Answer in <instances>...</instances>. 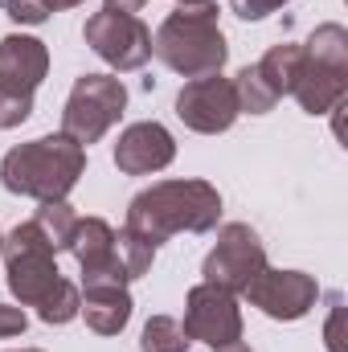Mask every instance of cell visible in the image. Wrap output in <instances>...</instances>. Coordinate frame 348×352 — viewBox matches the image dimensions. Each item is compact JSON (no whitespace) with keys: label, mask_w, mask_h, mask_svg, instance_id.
Wrapping results in <instances>:
<instances>
[{"label":"cell","mask_w":348,"mask_h":352,"mask_svg":"<svg viewBox=\"0 0 348 352\" xmlns=\"http://www.w3.org/2000/svg\"><path fill=\"white\" fill-rule=\"evenodd\" d=\"M70 254L78 258L83 287H127L131 283L123 263H119L115 230L102 217H78L74 238H70Z\"/></svg>","instance_id":"14"},{"label":"cell","mask_w":348,"mask_h":352,"mask_svg":"<svg viewBox=\"0 0 348 352\" xmlns=\"http://www.w3.org/2000/svg\"><path fill=\"white\" fill-rule=\"evenodd\" d=\"M242 295L259 307L262 316L291 324V320H303V316L316 307L320 283H316L312 274H303V270H274V266H262Z\"/></svg>","instance_id":"13"},{"label":"cell","mask_w":348,"mask_h":352,"mask_svg":"<svg viewBox=\"0 0 348 352\" xmlns=\"http://www.w3.org/2000/svg\"><path fill=\"white\" fill-rule=\"evenodd\" d=\"M50 74V50L37 37H0V127H21L33 115V94Z\"/></svg>","instance_id":"5"},{"label":"cell","mask_w":348,"mask_h":352,"mask_svg":"<svg viewBox=\"0 0 348 352\" xmlns=\"http://www.w3.org/2000/svg\"><path fill=\"white\" fill-rule=\"evenodd\" d=\"M12 352H41V349H12Z\"/></svg>","instance_id":"26"},{"label":"cell","mask_w":348,"mask_h":352,"mask_svg":"<svg viewBox=\"0 0 348 352\" xmlns=\"http://www.w3.org/2000/svg\"><path fill=\"white\" fill-rule=\"evenodd\" d=\"M78 307H83V287L78 283H70V278H62L50 295H45V303L37 307V320L41 324H70V320H78Z\"/></svg>","instance_id":"19"},{"label":"cell","mask_w":348,"mask_h":352,"mask_svg":"<svg viewBox=\"0 0 348 352\" xmlns=\"http://www.w3.org/2000/svg\"><path fill=\"white\" fill-rule=\"evenodd\" d=\"M33 226L45 234V242L54 246V254L70 250V238H74V226H78V213L70 209V201H41V209L33 213Z\"/></svg>","instance_id":"17"},{"label":"cell","mask_w":348,"mask_h":352,"mask_svg":"<svg viewBox=\"0 0 348 352\" xmlns=\"http://www.w3.org/2000/svg\"><path fill=\"white\" fill-rule=\"evenodd\" d=\"M0 258H4V270H8V291H12V299L21 307H41L45 295L62 283L58 254H54V246L45 242V234L33 221H21L4 238Z\"/></svg>","instance_id":"6"},{"label":"cell","mask_w":348,"mask_h":352,"mask_svg":"<svg viewBox=\"0 0 348 352\" xmlns=\"http://www.w3.org/2000/svg\"><path fill=\"white\" fill-rule=\"evenodd\" d=\"M140 352H193V340L184 336L180 320L173 316H152L140 332Z\"/></svg>","instance_id":"18"},{"label":"cell","mask_w":348,"mask_h":352,"mask_svg":"<svg viewBox=\"0 0 348 352\" xmlns=\"http://www.w3.org/2000/svg\"><path fill=\"white\" fill-rule=\"evenodd\" d=\"M173 160H176V140H173V131L164 123H156V119L123 127V135L115 144V168L123 176L164 173Z\"/></svg>","instance_id":"15"},{"label":"cell","mask_w":348,"mask_h":352,"mask_svg":"<svg viewBox=\"0 0 348 352\" xmlns=\"http://www.w3.org/2000/svg\"><path fill=\"white\" fill-rule=\"evenodd\" d=\"M299 66H303V45H295V41L270 45L254 66L238 70V78H234L238 111L242 115H266V111H274V102L283 94H291L295 78H299Z\"/></svg>","instance_id":"9"},{"label":"cell","mask_w":348,"mask_h":352,"mask_svg":"<svg viewBox=\"0 0 348 352\" xmlns=\"http://www.w3.org/2000/svg\"><path fill=\"white\" fill-rule=\"evenodd\" d=\"M115 246H119V263L127 270V278H144L152 263H156V246L152 242H144L140 234H131V230H119L115 234Z\"/></svg>","instance_id":"20"},{"label":"cell","mask_w":348,"mask_h":352,"mask_svg":"<svg viewBox=\"0 0 348 352\" xmlns=\"http://www.w3.org/2000/svg\"><path fill=\"white\" fill-rule=\"evenodd\" d=\"M144 4H148V0H102V8H111V12H131V16H135Z\"/></svg>","instance_id":"24"},{"label":"cell","mask_w":348,"mask_h":352,"mask_svg":"<svg viewBox=\"0 0 348 352\" xmlns=\"http://www.w3.org/2000/svg\"><path fill=\"white\" fill-rule=\"evenodd\" d=\"M184 336L201 340L209 349L234 344L242 340V311H238V295L213 287V283H197L184 295Z\"/></svg>","instance_id":"12"},{"label":"cell","mask_w":348,"mask_h":352,"mask_svg":"<svg viewBox=\"0 0 348 352\" xmlns=\"http://www.w3.org/2000/svg\"><path fill=\"white\" fill-rule=\"evenodd\" d=\"M83 173H87V148L62 131L17 144L0 160V184L17 197H33V201H62Z\"/></svg>","instance_id":"2"},{"label":"cell","mask_w":348,"mask_h":352,"mask_svg":"<svg viewBox=\"0 0 348 352\" xmlns=\"http://www.w3.org/2000/svg\"><path fill=\"white\" fill-rule=\"evenodd\" d=\"M25 311L21 307H8V303H0V340H8V336H21L25 332Z\"/></svg>","instance_id":"23"},{"label":"cell","mask_w":348,"mask_h":352,"mask_svg":"<svg viewBox=\"0 0 348 352\" xmlns=\"http://www.w3.org/2000/svg\"><path fill=\"white\" fill-rule=\"evenodd\" d=\"M78 316H87V328L98 336H119L131 320V295L127 287H83V307Z\"/></svg>","instance_id":"16"},{"label":"cell","mask_w":348,"mask_h":352,"mask_svg":"<svg viewBox=\"0 0 348 352\" xmlns=\"http://www.w3.org/2000/svg\"><path fill=\"white\" fill-rule=\"evenodd\" d=\"M123 111H127V87L115 74H83L62 107V135L90 148L119 123Z\"/></svg>","instance_id":"7"},{"label":"cell","mask_w":348,"mask_h":352,"mask_svg":"<svg viewBox=\"0 0 348 352\" xmlns=\"http://www.w3.org/2000/svg\"><path fill=\"white\" fill-rule=\"evenodd\" d=\"M176 4H201V0H176Z\"/></svg>","instance_id":"25"},{"label":"cell","mask_w":348,"mask_h":352,"mask_svg":"<svg viewBox=\"0 0 348 352\" xmlns=\"http://www.w3.org/2000/svg\"><path fill=\"white\" fill-rule=\"evenodd\" d=\"M83 0H4V12L17 21V25H41L50 21L54 12H66V8H78Z\"/></svg>","instance_id":"21"},{"label":"cell","mask_w":348,"mask_h":352,"mask_svg":"<svg viewBox=\"0 0 348 352\" xmlns=\"http://www.w3.org/2000/svg\"><path fill=\"white\" fill-rule=\"evenodd\" d=\"M295 102L307 115H328L345 107L348 94V29L328 21L303 41V66L295 78Z\"/></svg>","instance_id":"4"},{"label":"cell","mask_w":348,"mask_h":352,"mask_svg":"<svg viewBox=\"0 0 348 352\" xmlns=\"http://www.w3.org/2000/svg\"><path fill=\"white\" fill-rule=\"evenodd\" d=\"M221 221V192L209 180H156L127 205L123 230L160 250L173 234H209Z\"/></svg>","instance_id":"1"},{"label":"cell","mask_w":348,"mask_h":352,"mask_svg":"<svg viewBox=\"0 0 348 352\" xmlns=\"http://www.w3.org/2000/svg\"><path fill=\"white\" fill-rule=\"evenodd\" d=\"M283 4H291V0H230V8H234L242 21H262V16L279 12Z\"/></svg>","instance_id":"22"},{"label":"cell","mask_w":348,"mask_h":352,"mask_svg":"<svg viewBox=\"0 0 348 352\" xmlns=\"http://www.w3.org/2000/svg\"><path fill=\"white\" fill-rule=\"evenodd\" d=\"M83 41L119 74L144 70L152 62V29L131 12H90L83 25Z\"/></svg>","instance_id":"8"},{"label":"cell","mask_w":348,"mask_h":352,"mask_svg":"<svg viewBox=\"0 0 348 352\" xmlns=\"http://www.w3.org/2000/svg\"><path fill=\"white\" fill-rule=\"evenodd\" d=\"M152 54L180 78H201V74H217L230 58L226 33L217 25V4L201 0V4H176L173 12L160 21L156 37H152Z\"/></svg>","instance_id":"3"},{"label":"cell","mask_w":348,"mask_h":352,"mask_svg":"<svg viewBox=\"0 0 348 352\" xmlns=\"http://www.w3.org/2000/svg\"><path fill=\"white\" fill-rule=\"evenodd\" d=\"M238 115L242 111H238L234 78H221V70L188 78L176 94V119L197 135H221L238 123Z\"/></svg>","instance_id":"11"},{"label":"cell","mask_w":348,"mask_h":352,"mask_svg":"<svg viewBox=\"0 0 348 352\" xmlns=\"http://www.w3.org/2000/svg\"><path fill=\"white\" fill-rule=\"evenodd\" d=\"M0 246H4V234H0Z\"/></svg>","instance_id":"27"},{"label":"cell","mask_w":348,"mask_h":352,"mask_svg":"<svg viewBox=\"0 0 348 352\" xmlns=\"http://www.w3.org/2000/svg\"><path fill=\"white\" fill-rule=\"evenodd\" d=\"M262 266H266V246H262V238L246 226V221H226V226L217 230L213 250L205 254L201 274H205V283H213V287H221V291H230V295H242Z\"/></svg>","instance_id":"10"}]
</instances>
